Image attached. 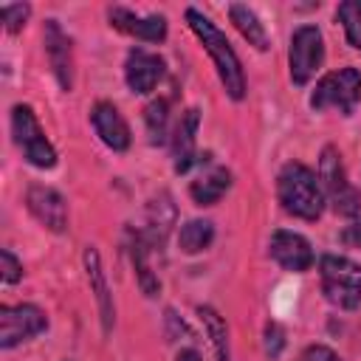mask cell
<instances>
[{"label": "cell", "instance_id": "obj_1", "mask_svg": "<svg viewBox=\"0 0 361 361\" xmlns=\"http://www.w3.org/2000/svg\"><path fill=\"white\" fill-rule=\"evenodd\" d=\"M186 23H189V28L197 34V39H200V45L206 48V54L212 56L214 71H217V76H220L226 93H228L234 102H240V99L245 96V73H243L240 56H237V51L231 48V42L226 39V34H223L209 17H203L197 8H186Z\"/></svg>", "mask_w": 361, "mask_h": 361}, {"label": "cell", "instance_id": "obj_2", "mask_svg": "<svg viewBox=\"0 0 361 361\" xmlns=\"http://www.w3.org/2000/svg\"><path fill=\"white\" fill-rule=\"evenodd\" d=\"M276 197L282 209L299 220H319L324 212V192L316 172L299 161H290L279 169Z\"/></svg>", "mask_w": 361, "mask_h": 361}, {"label": "cell", "instance_id": "obj_3", "mask_svg": "<svg viewBox=\"0 0 361 361\" xmlns=\"http://www.w3.org/2000/svg\"><path fill=\"white\" fill-rule=\"evenodd\" d=\"M319 274H322V293L330 305L341 310H353L361 302V265L338 257V254H324L319 259Z\"/></svg>", "mask_w": 361, "mask_h": 361}, {"label": "cell", "instance_id": "obj_4", "mask_svg": "<svg viewBox=\"0 0 361 361\" xmlns=\"http://www.w3.org/2000/svg\"><path fill=\"white\" fill-rule=\"evenodd\" d=\"M319 183H322V192L327 195V200L333 203V209L341 217L361 214V192L347 180L341 152L330 144L322 149V158H319Z\"/></svg>", "mask_w": 361, "mask_h": 361}, {"label": "cell", "instance_id": "obj_5", "mask_svg": "<svg viewBox=\"0 0 361 361\" xmlns=\"http://www.w3.org/2000/svg\"><path fill=\"white\" fill-rule=\"evenodd\" d=\"M358 102H361V73L355 68H338L324 73L310 93L313 110H338L341 116H353Z\"/></svg>", "mask_w": 361, "mask_h": 361}, {"label": "cell", "instance_id": "obj_6", "mask_svg": "<svg viewBox=\"0 0 361 361\" xmlns=\"http://www.w3.org/2000/svg\"><path fill=\"white\" fill-rule=\"evenodd\" d=\"M11 135L14 144L23 149V158L37 166V169H51L56 164V149L45 138L34 110L28 104H14L11 107Z\"/></svg>", "mask_w": 361, "mask_h": 361}, {"label": "cell", "instance_id": "obj_7", "mask_svg": "<svg viewBox=\"0 0 361 361\" xmlns=\"http://www.w3.org/2000/svg\"><path fill=\"white\" fill-rule=\"evenodd\" d=\"M324 62V39L316 25H299L290 37V51H288V65H290V82L293 85H307L313 73Z\"/></svg>", "mask_w": 361, "mask_h": 361}, {"label": "cell", "instance_id": "obj_8", "mask_svg": "<svg viewBox=\"0 0 361 361\" xmlns=\"http://www.w3.org/2000/svg\"><path fill=\"white\" fill-rule=\"evenodd\" d=\"M48 327V316L37 305H3L0 307V347L11 350L20 341L39 336Z\"/></svg>", "mask_w": 361, "mask_h": 361}, {"label": "cell", "instance_id": "obj_9", "mask_svg": "<svg viewBox=\"0 0 361 361\" xmlns=\"http://www.w3.org/2000/svg\"><path fill=\"white\" fill-rule=\"evenodd\" d=\"M268 254L274 257V262L290 274H305L310 265H313V248L310 243L296 234V231H274L271 234V243H268Z\"/></svg>", "mask_w": 361, "mask_h": 361}, {"label": "cell", "instance_id": "obj_10", "mask_svg": "<svg viewBox=\"0 0 361 361\" xmlns=\"http://www.w3.org/2000/svg\"><path fill=\"white\" fill-rule=\"evenodd\" d=\"M42 42H45V54H48V62H51V71H54L59 87L71 90L73 87V48H71V37L59 28L56 20H45Z\"/></svg>", "mask_w": 361, "mask_h": 361}, {"label": "cell", "instance_id": "obj_11", "mask_svg": "<svg viewBox=\"0 0 361 361\" xmlns=\"http://www.w3.org/2000/svg\"><path fill=\"white\" fill-rule=\"evenodd\" d=\"M25 203H28V212L51 231L62 234L68 228V206H65V197L51 189V186H42V183H34L25 195Z\"/></svg>", "mask_w": 361, "mask_h": 361}, {"label": "cell", "instance_id": "obj_12", "mask_svg": "<svg viewBox=\"0 0 361 361\" xmlns=\"http://www.w3.org/2000/svg\"><path fill=\"white\" fill-rule=\"evenodd\" d=\"M107 17H110V25L118 28L121 34H130L135 39H144V42H161L166 37V17L164 14H135L124 6H110L107 8Z\"/></svg>", "mask_w": 361, "mask_h": 361}, {"label": "cell", "instance_id": "obj_13", "mask_svg": "<svg viewBox=\"0 0 361 361\" xmlns=\"http://www.w3.org/2000/svg\"><path fill=\"white\" fill-rule=\"evenodd\" d=\"M124 79L133 93H152L164 79V59L144 48H133L124 62Z\"/></svg>", "mask_w": 361, "mask_h": 361}, {"label": "cell", "instance_id": "obj_14", "mask_svg": "<svg viewBox=\"0 0 361 361\" xmlns=\"http://www.w3.org/2000/svg\"><path fill=\"white\" fill-rule=\"evenodd\" d=\"M90 121H93V130H96V135L102 138L104 147H110L116 152H124L130 147V127H127V121H124V116L118 113L116 104L96 102L93 110H90Z\"/></svg>", "mask_w": 361, "mask_h": 361}, {"label": "cell", "instance_id": "obj_15", "mask_svg": "<svg viewBox=\"0 0 361 361\" xmlns=\"http://www.w3.org/2000/svg\"><path fill=\"white\" fill-rule=\"evenodd\" d=\"M85 271H87V282H90V293L99 305V319H102V330L110 333L113 330V322H116V307H113V293H110V285H107V276H104V268H102V257L93 245L85 248Z\"/></svg>", "mask_w": 361, "mask_h": 361}, {"label": "cell", "instance_id": "obj_16", "mask_svg": "<svg viewBox=\"0 0 361 361\" xmlns=\"http://www.w3.org/2000/svg\"><path fill=\"white\" fill-rule=\"evenodd\" d=\"M197 124H200V113L195 107H189L180 116V121H178V127L172 133V161H175V172L178 175L189 172V166L195 164V155H197V149H195Z\"/></svg>", "mask_w": 361, "mask_h": 361}, {"label": "cell", "instance_id": "obj_17", "mask_svg": "<svg viewBox=\"0 0 361 361\" xmlns=\"http://www.w3.org/2000/svg\"><path fill=\"white\" fill-rule=\"evenodd\" d=\"M175 226V203H172V197L166 195V192H161L158 197H152L149 200V206H147V226L141 228V234H144V240L155 248H161L164 243H166V234H169V228Z\"/></svg>", "mask_w": 361, "mask_h": 361}, {"label": "cell", "instance_id": "obj_18", "mask_svg": "<svg viewBox=\"0 0 361 361\" xmlns=\"http://www.w3.org/2000/svg\"><path fill=\"white\" fill-rule=\"evenodd\" d=\"M231 189V172L226 166H212L206 172H200L192 183H189V195L197 206H214L223 200V195Z\"/></svg>", "mask_w": 361, "mask_h": 361}, {"label": "cell", "instance_id": "obj_19", "mask_svg": "<svg viewBox=\"0 0 361 361\" xmlns=\"http://www.w3.org/2000/svg\"><path fill=\"white\" fill-rule=\"evenodd\" d=\"M149 251H152V245L144 240V234L130 231V259H133V268H135V279H138V285L147 296H158L161 282H158V276L149 265Z\"/></svg>", "mask_w": 361, "mask_h": 361}, {"label": "cell", "instance_id": "obj_20", "mask_svg": "<svg viewBox=\"0 0 361 361\" xmlns=\"http://www.w3.org/2000/svg\"><path fill=\"white\" fill-rule=\"evenodd\" d=\"M228 17L234 23V28L248 39V45H254L257 51H268V34H265V25L259 23V17L243 6V3H231L228 6Z\"/></svg>", "mask_w": 361, "mask_h": 361}, {"label": "cell", "instance_id": "obj_21", "mask_svg": "<svg viewBox=\"0 0 361 361\" xmlns=\"http://www.w3.org/2000/svg\"><path fill=\"white\" fill-rule=\"evenodd\" d=\"M197 316H200V322L206 324V333H209V338H212V347H214V353H217V361H231V344H228L226 319H223L214 307H209V305H200V307H197Z\"/></svg>", "mask_w": 361, "mask_h": 361}, {"label": "cell", "instance_id": "obj_22", "mask_svg": "<svg viewBox=\"0 0 361 361\" xmlns=\"http://www.w3.org/2000/svg\"><path fill=\"white\" fill-rule=\"evenodd\" d=\"M214 240V226L209 220H189L178 231V248L183 254H200L212 245Z\"/></svg>", "mask_w": 361, "mask_h": 361}, {"label": "cell", "instance_id": "obj_23", "mask_svg": "<svg viewBox=\"0 0 361 361\" xmlns=\"http://www.w3.org/2000/svg\"><path fill=\"white\" fill-rule=\"evenodd\" d=\"M144 124H147V135H149V144L158 147L166 141V124H169V107L164 99H155L144 107Z\"/></svg>", "mask_w": 361, "mask_h": 361}, {"label": "cell", "instance_id": "obj_24", "mask_svg": "<svg viewBox=\"0 0 361 361\" xmlns=\"http://www.w3.org/2000/svg\"><path fill=\"white\" fill-rule=\"evenodd\" d=\"M336 17L344 25L347 42L361 51V0H344V3H338Z\"/></svg>", "mask_w": 361, "mask_h": 361}, {"label": "cell", "instance_id": "obj_25", "mask_svg": "<svg viewBox=\"0 0 361 361\" xmlns=\"http://www.w3.org/2000/svg\"><path fill=\"white\" fill-rule=\"evenodd\" d=\"M0 14H3L6 31H8V34H17V31H23V25H25V20H28V14H31V6H28V3H6V6L0 8Z\"/></svg>", "mask_w": 361, "mask_h": 361}, {"label": "cell", "instance_id": "obj_26", "mask_svg": "<svg viewBox=\"0 0 361 361\" xmlns=\"http://www.w3.org/2000/svg\"><path fill=\"white\" fill-rule=\"evenodd\" d=\"M0 271H3V282H6V285H14V282L23 279V262H20L8 248L0 251Z\"/></svg>", "mask_w": 361, "mask_h": 361}, {"label": "cell", "instance_id": "obj_27", "mask_svg": "<svg viewBox=\"0 0 361 361\" xmlns=\"http://www.w3.org/2000/svg\"><path fill=\"white\" fill-rule=\"evenodd\" d=\"M282 350H285V330L276 322H268L265 324V353L271 358H276Z\"/></svg>", "mask_w": 361, "mask_h": 361}, {"label": "cell", "instance_id": "obj_28", "mask_svg": "<svg viewBox=\"0 0 361 361\" xmlns=\"http://www.w3.org/2000/svg\"><path fill=\"white\" fill-rule=\"evenodd\" d=\"M296 361H341V358H338L336 350H330V347H324V344H310V347H305V350L299 353Z\"/></svg>", "mask_w": 361, "mask_h": 361}, {"label": "cell", "instance_id": "obj_29", "mask_svg": "<svg viewBox=\"0 0 361 361\" xmlns=\"http://www.w3.org/2000/svg\"><path fill=\"white\" fill-rule=\"evenodd\" d=\"M341 243L350 245V248H361V220L344 226V231H341Z\"/></svg>", "mask_w": 361, "mask_h": 361}, {"label": "cell", "instance_id": "obj_30", "mask_svg": "<svg viewBox=\"0 0 361 361\" xmlns=\"http://www.w3.org/2000/svg\"><path fill=\"white\" fill-rule=\"evenodd\" d=\"M175 361H203V358L197 355V350L186 347V350H180V353H178V358H175Z\"/></svg>", "mask_w": 361, "mask_h": 361}]
</instances>
